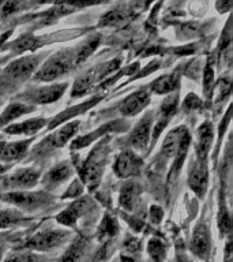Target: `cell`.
Masks as SVG:
<instances>
[{"instance_id":"6da1fadb","label":"cell","mask_w":233,"mask_h":262,"mask_svg":"<svg viewBox=\"0 0 233 262\" xmlns=\"http://www.w3.org/2000/svg\"><path fill=\"white\" fill-rule=\"evenodd\" d=\"M108 153H109L108 139H104L102 142H100L94 147L93 151L90 153L89 159L83 164L82 179L90 188H96L100 183L102 171H104L106 160H108Z\"/></svg>"},{"instance_id":"7a4b0ae2","label":"cell","mask_w":233,"mask_h":262,"mask_svg":"<svg viewBox=\"0 0 233 262\" xmlns=\"http://www.w3.org/2000/svg\"><path fill=\"white\" fill-rule=\"evenodd\" d=\"M77 64L75 63V52L73 49H65L61 52L56 53L55 56H52L42 67H41L36 74L37 81L51 82L53 79H56L57 77L64 75L71 66Z\"/></svg>"},{"instance_id":"3957f363","label":"cell","mask_w":233,"mask_h":262,"mask_svg":"<svg viewBox=\"0 0 233 262\" xmlns=\"http://www.w3.org/2000/svg\"><path fill=\"white\" fill-rule=\"evenodd\" d=\"M3 201L18 206V208L26 209V210H34L44 205L51 202L48 194L45 192H10L3 195Z\"/></svg>"},{"instance_id":"277c9868","label":"cell","mask_w":233,"mask_h":262,"mask_svg":"<svg viewBox=\"0 0 233 262\" xmlns=\"http://www.w3.org/2000/svg\"><path fill=\"white\" fill-rule=\"evenodd\" d=\"M68 233L64 231H41L36 233L30 241L26 243L29 249L38 250V251H46L53 247H56L65 241Z\"/></svg>"},{"instance_id":"5b68a950","label":"cell","mask_w":233,"mask_h":262,"mask_svg":"<svg viewBox=\"0 0 233 262\" xmlns=\"http://www.w3.org/2000/svg\"><path fill=\"white\" fill-rule=\"evenodd\" d=\"M142 167V160L132 151H123L114 161V173L119 178H128V176L138 175Z\"/></svg>"},{"instance_id":"8992f818","label":"cell","mask_w":233,"mask_h":262,"mask_svg":"<svg viewBox=\"0 0 233 262\" xmlns=\"http://www.w3.org/2000/svg\"><path fill=\"white\" fill-rule=\"evenodd\" d=\"M93 208V201L90 198H81V200L75 201L68 209H65L64 212H61L57 216V221L61 224L67 225V227H74L75 223L79 220V217L85 216L86 213H89Z\"/></svg>"},{"instance_id":"52a82bcc","label":"cell","mask_w":233,"mask_h":262,"mask_svg":"<svg viewBox=\"0 0 233 262\" xmlns=\"http://www.w3.org/2000/svg\"><path fill=\"white\" fill-rule=\"evenodd\" d=\"M40 172L33 168H22L3 180V187L7 188H29L37 183Z\"/></svg>"},{"instance_id":"ba28073f","label":"cell","mask_w":233,"mask_h":262,"mask_svg":"<svg viewBox=\"0 0 233 262\" xmlns=\"http://www.w3.org/2000/svg\"><path fill=\"white\" fill-rule=\"evenodd\" d=\"M38 61H40V59L36 56L20 57L8 66L7 69L4 70V73L15 81H24L37 69Z\"/></svg>"},{"instance_id":"9c48e42d","label":"cell","mask_w":233,"mask_h":262,"mask_svg":"<svg viewBox=\"0 0 233 262\" xmlns=\"http://www.w3.org/2000/svg\"><path fill=\"white\" fill-rule=\"evenodd\" d=\"M65 86H67L65 83H60V85L46 86V88L32 90L25 94V100L34 102V104H48V102L56 101L57 98H60L61 94L64 93Z\"/></svg>"},{"instance_id":"30bf717a","label":"cell","mask_w":233,"mask_h":262,"mask_svg":"<svg viewBox=\"0 0 233 262\" xmlns=\"http://www.w3.org/2000/svg\"><path fill=\"white\" fill-rule=\"evenodd\" d=\"M188 183L191 188L196 192V195L203 196L207 188V167L202 160L196 159L194 161L188 176Z\"/></svg>"},{"instance_id":"8fae6325","label":"cell","mask_w":233,"mask_h":262,"mask_svg":"<svg viewBox=\"0 0 233 262\" xmlns=\"http://www.w3.org/2000/svg\"><path fill=\"white\" fill-rule=\"evenodd\" d=\"M188 138H191L188 134L187 128L184 126H180L175 130H172L169 134L167 135V138L162 143V153L167 157H175L179 153L180 147Z\"/></svg>"},{"instance_id":"7c38bea8","label":"cell","mask_w":233,"mask_h":262,"mask_svg":"<svg viewBox=\"0 0 233 262\" xmlns=\"http://www.w3.org/2000/svg\"><path fill=\"white\" fill-rule=\"evenodd\" d=\"M151 123H153V115L147 114L141 122L134 127V130L130 135V143L135 149L142 150L149 143V137H150Z\"/></svg>"},{"instance_id":"4fadbf2b","label":"cell","mask_w":233,"mask_h":262,"mask_svg":"<svg viewBox=\"0 0 233 262\" xmlns=\"http://www.w3.org/2000/svg\"><path fill=\"white\" fill-rule=\"evenodd\" d=\"M192 251L200 258H207L210 254V233L206 224L200 223L194 231L191 243Z\"/></svg>"},{"instance_id":"5bb4252c","label":"cell","mask_w":233,"mask_h":262,"mask_svg":"<svg viewBox=\"0 0 233 262\" xmlns=\"http://www.w3.org/2000/svg\"><path fill=\"white\" fill-rule=\"evenodd\" d=\"M150 102V93L147 90H139L136 93L131 94L126 101L120 106V112L126 116H132L145 108Z\"/></svg>"},{"instance_id":"9a60e30c","label":"cell","mask_w":233,"mask_h":262,"mask_svg":"<svg viewBox=\"0 0 233 262\" xmlns=\"http://www.w3.org/2000/svg\"><path fill=\"white\" fill-rule=\"evenodd\" d=\"M213 143V126L212 123H203L198 130V141H196V159L204 161L207 157Z\"/></svg>"},{"instance_id":"2e32d148","label":"cell","mask_w":233,"mask_h":262,"mask_svg":"<svg viewBox=\"0 0 233 262\" xmlns=\"http://www.w3.org/2000/svg\"><path fill=\"white\" fill-rule=\"evenodd\" d=\"M176 108H177V96H171L168 97L165 101L162 102L161 105V111H159L158 120H157V124L154 127V131H153V138H158V135L161 134V131L165 128V126L169 122V119L172 118V115L176 112Z\"/></svg>"},{"instance_id":"e0dca14e","label":"cell","mask_w":233,"mask_h":262,"mask_svg":"<svg viewBox=\"0 0 233 262\" xmlns=\"http://www.w3.org/2000/svg\"><path fill=\"white\" fill-rule=\"evenodd\" d=\"M139 195H141L139 184L127 183L120 192V205L123 206V209H126L128 212L135 210V208L138 206Z\"/></svg>"},{"instance_id":"ac0fdd59","label":"cell","mask_w":233,"mask_h":262,"mask_svg":"<svg viewBox=\"0 0 233 262\" xmlns=\"http://www.w3.org/2000/svg\"><path fill=\"white\" fill-rule=\"evenodd\" d=\"M29 146V141H20L16 143H0V161H12L25 155Z\"/></svg>"},{"instance_id":"d6986e66","label":"cell","mask_w":233,"mask_h":262,"mask_svg":"<svg viewBox=\"0 0 233 262\" xmlns=\"http://www.w3.org/2000/svg\"><path fill=\"white\" fill-rule=\"evenodd\" d=\"M45 124H46V120H45V119H30L28 122L18 123V124H11V126L6 128V133H7V134L15 135H32L34 134V133H37L38 130H41Z\"/></svg>"},{"instance_id":"ffe728a7","label":"cell","mask_w":233,"mask_h":262,"mask_svg":"<svg viewBox=\"0 0 233 262\" xmlns=\"http://www.w3.org/2000/svg\"><path fill=\"white\" fill-rule=\"evenodd\" d=\"M78 127H79V122H73V123H68V124H65L63 128L55 133L53 135H51L48 139H46V142L48 145L53 147H61L63 145L67 143L71 137H73L75 133H77Z\"/></svg>"},{"instance_id":"44dd1931","label":"cell","mask_w":233,"mask_h":262,"mask_svg":"<svg viewBox=\"0 0 233 262\" xmlns=\"http://www.w3.org/2000/svg\"><path fill=\"white\" fill-rule=\"evenodd\" d=\"M73 165L69 163H61L59 165H56L55 168H52L49 173L45 178V182L51 186H55V184H60L63 182L68 179L69 176L73 175Z\"/></svg>"},{"instance_id":"7402d4cb","label":"cell","mask_w":233,"mask_h":262,"mask_svg":"<svg viewBox=\"0 0 233 262\" xmlns=\"http://www.w3.org/2000/svg\"><path fill=\"white\" fill-rule=\"evenodd\" d=\"M179 83V77H177L176 74L162 75V77L158 78V79H155V81L151 83V89L158 94L169 93V92H173V90L177 89Z\"/></svg>"},{"instance_id":"603a6c76","label":"cell","mask_w":233,"mask_h":262,"mask_svg":"<svg viewBox=\"0 0 233 262\" xmlns=\"http://www.w3.org/2000/svg\"><path fill=\"white\" fill-rule=\"evenodd\" d=\"M30 111H33V108L26 105V104H20V102L11 104L10 106H7V110H4V112L0 116V127L3 126V124H7L8 122H11L14 119L19 118L22 115L28 114Z\"/></svg>"},{"instance_id":"cb8c5ba5","label":"cell","mask_w":233,"mask_h":262,"mask_svg":"<svg viewBox=\"0 0 233 262\" xmlns=\"http://www.w3.org/2000/svg\"><path fill=\"white\" fill-rule=\"evenodd\" d=\"M86 247H87V241L83 237H78L65 251L63 258H61V262H79V259L85 253Z\"/></svg>"},{"instance_id":"d4e9b609","label":"cell","mask_w":233,"mask_h":262,"mask_svg":"<svg viewBox=\"0 0 233 262\" xmlns=\"http://www.w3.org/2000/svg\"><path fill=\"white\" fill-rule=\"evenodd\" d=\"M119 232V225L116 223L113 217L105 216V219L102 220L101 227L98 229V237L100 241H106V239H110V237L116 236Z\"/></svg>"},{"instance_id":"484cf974","label":"cell","mask_w":233,"mask_h":262,"mask_svg":"<svg viewBox=\"0 0 233 262\" xmlns=\"http://www.w3.org/2000/svg\"><path fill=\"white\" fill-rule=\"evenodd\" d=\"M147 251H149V255H150L155 262H161L167 255V249H165V245L161 239H151L147 245Z\"/></svg>"},{"instance_id":"4316f807","label":"cell","mask_w":233,"mask_h":262,"mask_svg":"<svg viewBox=\"0 0 233 262\" xmlns=\"http://www.w3.org/2000/svg\"><path fill=\"white\" fill-rule=\"evenodd\" d=\"M20 219L22 216L16 210H0V228H8L16 224Z\"/></svg>"},{"instance_id":"83f0119b","label":"cell","mask_w":233,"mask_h":262,"mask_svg":"<svg viewBox=\"0 0 233 262\" xmlns=\"http://www.w3.org/2000/svg\"><path fill=\"white\" fill-rule=\"evenodd\" d=\"M36 38L33 36H24L20 37L19 40H16L14 42V47H12V51L14 52H24V51H28V49L33 48L36 45Z\"/></svg>"},{"instance_id":"f1b7e54d","label":"cell","mask_w":233,"mask_h":262,"mask_svg":"<svg viewBox=\"0 0 233 262\" xmlns=\"http://www.w3.org/2000/svg\"><path fill=\"white\" fill-rule=\"evenodd\" d=\"M127 18V11L126 10H114V11H110L109 14H106L104 16V25H113L119 24V22H123V20Z\"/></svg>"},{"instance_id":"f546056e","label":"cell","mask_w":233,"mask_h":262,"mask_svg":"<svg viewBox=\"0 0 233 262\" xmlns=\"http://www.w3.org/2000/svg\"><path fill=\"white\" fill-rule=\"evenodd\" d=\"M40 258L33 253H16L6 259V262H38Z\"/></svg>"},{"instance_id":"4dcf8cb0","label":"cell","mask_w":233,"mask_h":262,"mask_svg":"<svg viewBox=\"0 0 233 262\" xmlns=\"http://www.w3.org/2000/svg\"><path fill=\"white\" fill-rule=\"evenodd\" d=\"M82 184L79 180H75L71 186L68 187V190L63 194V198H74V196H79L82 194Z\"/></svg>"},{"instance_id":"1f68e13d","label":"cell","mask_w":233,"mask_h":262,"mask_svg":"<svg viewBox=\"0 0 233 262\" xmlns=\"http://www.w3.org/2000/svg\"><path fill=\"white\" fill-rule=\"evenodd\" d=\"M220 228L221 232H229V229H230V220H229L228 213H226V209L224 206L221 208L220 213Z\"/></svg>"},{"instance_id":"d6a6232c","label":"cell","mask_w":233,"mask_h":262,"mask_svg":"<svg viewBox=\"0 0 233 262\" xmlns=\"http://www.w3.org/2000/svg\"><path fill=\"white\" fill-rule=\"evenodd\" d=\"M204 93L210 94V90L213 88V70L210 66L206 67V71H204Z\"/></svg>"},{"instance_id":"836d02e7","label":"cell","mask_w":233,"mask_h":262,"mask_svg":"<svg viewBox=\"0 0 233 262\" xmlns=\"http://www.w3.org/2000/svg\"><path fill=\"white\" fill-rule=\"evenodd\" d=\"M150 219L154 224H158L161 219H162V210L158 206H153L150 210Z\"/></svg>"},{"instance_id":"e575fe53","label":"cell","mask_w":233,"mask_h":262,"mask_svg":"<svg viewBox=\"0 0 233 262\" xmlns=\"http://www.w3.org/2000/svg\"><path fill=\"white\" fill-rule=\"evenodd\" d=\"M202 105V102H200V100L198 97H195V96H188L187 100H185V106L187 108H190V110H192V108H195V106H200Z\"/></svg>"},{"instance_id":"d590c367","label":"cell","mask_w":233,"mask_h":262,"mask_svg":"<svg viewBox=\"0 0 233 262\" xmlns=\"http://www.w3.org/2000/svg\"><path fill=\"white\" fill-rule=\"evenodd\" d=\"M127 250H130V251H135V250L139 249V241L138 239H130V241L126 243Z\"/></svg>"},{"instance_id":"8d00e7d4","label":"cell","mask_w":233,"mask_h":262,"mask_svg":"<svg viewBox=\"0 0 233 262\" xmlns=\"http://www.w3.org/2000/svg\"><path fill=\"white\" fill-rule=\"evenodd\" d=\"M10 36V33H7V34H4V36H0V45H2V42H4L6 41V38Z\"/></svg>"},{"instance_id":"74e56055","label":"cell","mask_w":233,"mask_h":262,"mask_svg":"<svg viewBox=\"0 0 233 262\" xmlns=\"http://www.w3.org/2000/svg\"><path fill=\"white\" fill-rule=\"evenodd\" d=\"M6 171V167H2V165H0V172H4Z\"/></svg>"},{"instance_id":"f35d334b","label":"cell","mask_w":233,"mask_h":262,"mask_svg":"<svg viewBox=\"0 0 233 262\" xmlns=\"http://www.w3.org/2000/svg\"><path fill=\"white\" fill-rule=\"evenodd\" d=\"M0 259H2V249H0Z\"/></svg>"}]
</instances>
